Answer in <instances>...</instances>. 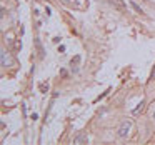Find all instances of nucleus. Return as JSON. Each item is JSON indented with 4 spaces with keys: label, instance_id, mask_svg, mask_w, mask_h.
<instances>
[{
    "label": "nucleus",
    "instance_id": "1",
    "mask_svg": "<svg viewBox=\"0 0 155 145\" xmlns=\"http://www.w3.org/2000/svg\"><path fill=\"white\" fill-rule=\"evenodd\" d=\"M130 130H132V122L130 120H124L120 124V127H118V130H117V135L120 138H125V137L130 135Z\"/></svg>",
    "mask_w": 155,
    "mask_h": 145
},
{
    "label": "nucleus",
    "instance_id": "2",
    "mask_svg": "<svg viewBox=\"0 0 155 145\" xmlns=\"http://www.w3.org/2000/svg\"><path fill=\"white\" fill-rule=\"evenodd\" d=\"M64 5H68L70 8H84L85 2L84 0H60Z\"/></svg>",
    "mask_w": 155,
    "mask_h": 145
},
{
    "label": "nucleus",
    "instance_id": "3",
    "mask_svg": "<svg viewBox=\"0 0 155 145\" xmlns=\"http://www.w3.org/2000/svg\"><path fill=\"white\" fill-rule=\"evenodd\" d=\"M2 65H4V67H10L12 65V58L10 57H7V50H5V48H2Z\"/></svg>",
    "mask_w": 155,
    "mask_h": 145
},
{
    "label": "nucleus",
    "instance_id": "4",
    "mask_svg": "<svg viewBox=\"0 0 155 145\" xmlns=\"http://www.w3.org/2000/svg\"><path fill=\"white\" fill-rule=\"evenodd\" d=\"M87 140H88V137L84 133V132H82V133H78L77 137L74 138V143H75V145H78V143H85Z\"/></svg>",
    "mask_w": 155,
    "mask_h": 145
},
{
    "label": "nucleus",
    "instance_id": "5",
    "mask_svg": "<svg viewBox=\"0 0 155 145\" xmlns=\"http://www.w3.org/2000/svg\"><path fill=\"white\" fill-rule=\"evenodd\" d=\"M112 2H114V5L118 8V10H125V4L122 2V0H112Z\"/></svg>",
    "mask_w": 155,
    "mask_h": 145
},
{
    "label": "nucleus",
    "instance_id": "6",
    "mask_svg": "<svg viewBox=\"0 0 155 145\" xmlns=\"http://www.w3.org/2000/svg\"><path fill=\"white\" fill-rule=\"evenodd\" d=\"M143 107H145V102L142 100L140 104H138V107H137V108H134V114H138L140 110H143Z\"/></svg>",
    "mask_w": 155,
    "mask_h": 145
},
{
    "label": "nucleus",
    "instance_id": "7",
    "mask_svg": "<svg viewBox=\"0 0 155 145\" xmlns=\"http://www.w3.org/2000/svg\"><path fill=\"white\" fill-rule=\"evenodd\" d=\"M130 5H132V8H134V10H135V12H137V14H142V8H140V7H138V5H137V4H134V2H132V4H130Z\"/></svg>",
    "mask_w": 155,
    "mask_h": 145
},
{
    "label": "nucleus",
    "instance_id": "8",
    "mask_svg": "<svg viewBox=\"0 0 155 145\" xmlns=\"http://www.w3.org/2000/svg\"><path fill=\"white\" fill-rule=\"evenodd\" d=\"M20 45H22V42H20V38H17V40H15V44H14V50L17 52L18 48H20Z\"/></svg>",
    "mask_w": 155,
    "mask_h": 145
},
{
    "label": "nucleus",
    "instance_id": "9",
    "mask_svg": "<svg viewBox=\"0 0 155 145\" xmlns=\"http://www.w3.org/2000/svg\"><path fill=\"white\" fill-rule=\"evenodd\" d=\"M80 62V57H75V58H72V67H75V65Z\"/></svg>",
    "mask_w": 155,
    "mask_h": 145
},
{
    "label": "nucleus",
    "instance_id": "10",
    "mask_svg": "<svg viewBox=\"0 0 155 145\" xmlns=\"http://www.w3.org/2000/svg\"><path fill=\"white\" fill-rule=\"evenodd\" d=\"M152 117H153V120H155V112H153V114H152Z\"/></svg>",
    "mask_w": 155,
    "mask_h": 145
}]
</instances>
